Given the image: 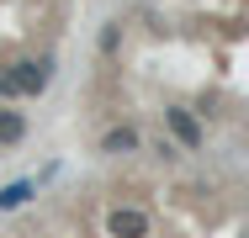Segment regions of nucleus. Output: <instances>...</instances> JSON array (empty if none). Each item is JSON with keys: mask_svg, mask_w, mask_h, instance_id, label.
Returning a JSON list of instances; mask_svg holds the SVG:
<instances>
[{"mask_svg": "<svg viewBox=\"0 0 249 238\" xmlns=\"http://www.w3.org/2000/svg\"><path fill=\"white\" fill-rule=\"evenodd\" d=\"M53 80H58V53H53V48L16 53V58H5V64H0V106L37 101V95H48Z\"/></svg>", "mask_w": 249, "mask_h": 238, "instance_id": "f257e3e1", "label": "nucleus"}, {"mask_svg": "<svg viewBox=\"0 0 249 238\" xmlns=\"http://www.w3.org/2000/svg\"><path fill=\"white\" fill-rule=\"evenodd\" d=\"M37 190H43V175H27V180H11V186H0V217H11V212L32 206V201H37Z\"/></svg>", "mask_w": 249, "mask_h": 238, "instance_id": "39448f33", "label": "nucleus"}, {"mask_svg": "<svg viewBox=\"0 0 249 238\" xmlns=\"http://www.w3.org/2000/svg\"><path fill=\"white\" fill-rule=\"evenodd\" d=\"M164 133L180 143L186 153H201V148H207V122H201V111L180 106V101H170V106H164Z\"/></svg>", "mask_w": 249, "mask_h": 238, "instance_id": "f03ea898", "label": "nucleus"}, {"mask_svg": "<svg viewBox=\"0 0 249 238\" xmlns=\"http://www.w3.org/2000/svg\"><path fill=\"white\" fill-rule=\"evenodd\" d=\"M106 238H154V217H149V206H138V201L111 206V212H106Z\"/></svg>", "mask_w": 249, "mask_h": 238, "instance_id": "20e7f679", "label": "nucleus"}, {"mask_svg": "<svg viewBox=\"0 0 249 238\" xmlns=\"http://www.w3.org/2000/svg\"><path fill=\"white\" fill-rule=\"evenodd\" d=\"M32 133V117L21 106H0V148H21Z\"/></svg>", "mask_w": 249, "mask_h": 238, "instance_id": "423d86ee", "label": "nucleus"}, {"mask_svg": "<svg viewBox=\"0 0 249 238\" xmlns=\"http://www.w3.org/2000/svg\"><path fill=\"white\" fill-rule=\"evenodd\" d=\"M117 48H122V21H101V32H96V53H101V58H117Z\"/></svg>", "mask_w": 249, "mask_h": 238, "instance_id": "0eeeda50", "label": "nucleus"}, {"mask_svg": "<svg viewBox=\"0 0 249 238\" xmlns=\"http://www.w3.org/2000/svg\"><path fill=\"white\" fill-rule=\"evenodd\" d=\"M149 153L159 159V164H180V159H186V148L170 138V133H164V138H154V143H149Z\"/></svg>", "mask_w": 249, "mask_h": 238, "instance_id": "6e6552de", "label": "nucleus"}, {"mask_svg": "<svg viewBox=\"0 0 249 238\" xmlns=\"http://www.w3.org/2000/svg\"><path fill=\"white\" fill-rule=\"evenodd\" d=\"M96 153L101 159H127V153H149V133L138 122H111L106 133L96 138Z\"/></svg>", "mask_w": 249, "mask_h": 238, "instance_id": "7ed1b4c3", "label": "nucleus"}]
</instances>
